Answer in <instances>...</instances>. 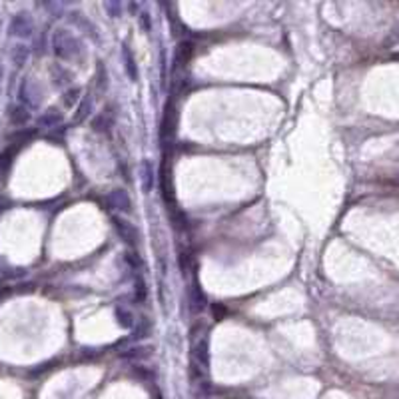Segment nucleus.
<instances>
[{
  "instance_id": "obj_4",
  "label": "nucleus",
  "mask_w": 399,
  "mask_h": 399,
  "mask_svg": "<svg viewBox=\"0 0 399 399\" xmlns=\"http://www.w3.org/2000/svg\"><path fill=\"white\" fill-rule=\"evenodd\" d=\"M112 224H114L116 231H118V235L122 237V242L124 244H128V246H138L140 244V229L136 228L134 224H130L128 220H124V218H112Z\"/></svg>"
},
{
  "instance_id": "obj_20",
  "label": "nucleus",
  "mask_w": 399,
  "mask_h": 399,
  "mask_svg": "<svg viewBox=\"0 0 399 399\" xmlns=\"http://www.w3.org/2000/svg\"><path fill=\"white\" fill-rule=\"evenodd\" d=\"M92 128L96 130V132H106L108 128H110V122L106 120V114H100L94 118V122H92Z\"/></svg>"
},
{
  "instance_id": "obj_9",
  "label": "nucleus",
  "mask_w": 399,
  "mask_h": 399,
  "mask_svg": "<svg viewBox=\"0 0 399 399\" xmlns=\"http://www.w3.org/2000/svg\"><path fill=\"white\" fill-rule=\"evenodd\" d=\"M176 126H178V112L174 110V106H166V112H164V118H162V140H168L174 136L176 132Z\"/></svg>"
},
{
  "instance_id": "obj_8",
  "label": "nucleus",
  "mask_w": 399,
  "mask_h": 399,
  "mask_svg": "<svg viewBox=\"0 0 399 399\" xmlns=\"http://www.w3.org/2000/svg\"><path fill=\"white\" fill-rule=\"evenodd\" d=\"M160 188H162V198L166 202V206L170 208V204L174 206V188H172V172H168V164L162 166L160 170Z\"/></svg>"
},
{
  "instance_id": "obj_22",
  "label": "nucleus",
  "mask_w": 399,
  "mask_h": 399,
  "mask_svg": "<svg viewBox=\"0 0 399 399\" xmlns=\"http://www.w3.org/2000/svg\"><path fill=\"white\" fill-rule=\"evenodd\" d=\"M124 260H126V262H128V264H130V266L134 268V270H138V266H142L140 258H136L134 254H126V256H124Z\"/></svg>"
},
{
  "instance_id": "obj_2",
  "label": "nucleus",
  "mask_w": 399,
  "mask_h": 399,
  "mask_svg": "<svg viewBox=\"0 0 399 399\" xmlns=\"http://www.w3.org/2000/svg\"><path fill=\"white\" fill-rule=\"evenodd\" d=\"M52 44H54V52H56V56L66 58V60L76 56L74 46H80V44H78V40H76L72 34H68V30H56V32H54V36H52Z\"/></svg>"
},
{
  "instance_id": "obj_7",
  "label": "nucleus",
  "mask_w": 399,
  "mask_h": 399,
  "mask_svg": "<svg viewBox=\"0 0 399 399\" xmlns=\"http://www.w3.org/2000/svg\"><path fill=\"white\" fill-rule=\"evenodd\" d=\"M192 56V44L190 42H180L174 50V60H172V70L178 72L180 68H184Z\"/></svg>"
},
{
  "instance_id": "obj_6",
  "label": "nucleus",
  "mask_w": 399,
  "mask_h": 399,
  "mask_svg": "<svg viewBox=\"0 0 399 399\" xmlns=\"http://www.w3.org/2000/svg\"><path fill=\"white\" fill-rule=\"evenodd\" d=\"M20 100L28 106V108H34V106H38V92H36V86H34V82L30 80V78H24L22 80V84H20Z\"/></svg>"
},
{
  "instance_id": "obj_17",
  "label": "nucleus",
  "mask_w": 399,
  "mask_h": 399,
  "mask_svg": "<svg viewBox=\"0 0 399 399\" xmlns=\"http://www.w3.org/2000/svg\"><path fill=\"white\" fill-rule=\"evenodd\" d=\"M134 299H136V303H144L148 299V287H146V282L142 276L136 280V285H134Z\"/></svg>"
},
{
  "instance_id": "obj_3",
  "label": "nucleus",
  "mask_w": 399,
  "mask_h": 399,
  "mask_svg": "<svg viewBox=\"0 0 399 399\" xmlns=\"http://www.w3.org/2000/svg\"><path fill=\"white\" fill-rule=\"evenodd\" d=\"M8 32L12 36H18V38H26L34 32V20L30 18V14L26 12H20L16 14L12 20H10V26H8Z\"/></svg>"
},
{
  "instance_id": "obj_16",
  "label": "nucleus",
  "mask_w": 399,
  "mask_h": 399,
  "mask_svg": "<svg viewBox=\"0 0 399 399\" xmlns=\"http://www.w3.org/2000/svg\"><path fill=\"white\" fill-rule=\"evenodd\" d=\"M148 355H152V347H146V345L132 347V349H128V351L122 353V357H126V359H144Z\"/></svg>"
},
{
  "instance_id": "obj_12",
  "label": "nucleus",
  "mask_w": 399,
  "mask_h": 399,
  "mask_svg": "<svg viewBox=\"0 0 399 399\" xmlns=\"http://www.w3.org/2000/svg\"><path fill=\"white\" fill-rule=\"evenodd\" d=\"M122 60H124V68H126V72H128L130 80H132V82H136V80H138V64H136L134 54L130 52V48H128L126 44L122 46Z\"/></svg>"
},
{
  "instance_id": "obj_21",
  "label": "nucleus",
  "mask_w": 399,
  "mask_h": 399,
  "mask_svg": "<svg viewBox=\"0 0 399 399\" xmlns=\"http://www.w3.org/2000/svg\"><path fill=\"white\" fill-rule=\"evenodd\" d=\"M80 88H70L66 94H64V104L68 106V108H72L74 106V102H78V96H80Z\"/></svg>"
},
{
  "instance_id": "obj_15",
  "label": "nucleus",
  "mask_w": 399,
  "mask_h": 399,
  "mask_svg": "<svg viewBox=\"0 0 399 399\" xmlns=\"http://www.w3.org/2000/svg\"><path fill=\"white\" fill-rule=\"evenodd\" d=\"M60 122H62V114H58L56 110H48L38 118V126H42V128H54Z\"/></svg>"
},
{
  "instance_id": "obj_1",
  "label": "nucleus",
  "mask_w": 399,
  "mask_h": 399,
  "mask_svg": "<svg viewBox=\"0 0 399 399\" xmlns=\"http://www.w3.org/2000/svg\"><path fill=\"white\" fill-rule=\"evenodd\" d=\"M190 357H192V365L202 373H208L210 371V347H208V338L206 336H200V338H194L192 340V351H190Z\"/></svg>"
},
{
  "instance_id": "obj_18",
  "label": "nucleus",
  "mask_w": 399,
  "mask_h": 399,
  "mask_svg": "<svg viewBox=\"0 0 399 399\" xmlns=\"http://www.w3.org/2000/svg\"><path fill=\"white\" fill-rule=\"evenodd\" d=\"M26 60H28V48H26V46L18 44V46L12 48V62H14L16 66H24Z\"/></svg>"
},
{
  "instance_id": "obj_19",
  "label": "nucleus",
  "mask_w": 399,
  "mask_h": 399,
  "mask_svg": "<svg viewBox=\"0 0 399 399\" xmlns=\"http://www.w3.org/2000/svg\"><path fill=\"white\" fill-rule=\"evenodd\" d=\"M88 110H92V98H84V100H82V104L78 106V114L74 118V122H82L86 116L90 114Z\"/></svg>"
},
{
  "instance_id": "obj_14",
  "label": "nucleus",
  "mask_w": 399,
  "mask_h": 399,
  "mask_svg": "<svg viewBox=\"0 0 399 399\" xmlns=\"http://www.w3.org/2000/svg\"><path fill=\"white\" fill-rule=\"evenodd\" d=\"M114 313H116V320H118V326H122V328H132L136 324L134 313L128 307H124V305H116Z\"/></svg>"
},
{
  "instance_id": "obj_11",
  "label": "nucleus",
  "mask_w": 399,
  "mask_h": 399,
  "mask_svg": "<svg viewBox=\"0 0 399 399\" xmlns=\"http://www.w3.org/2000/svg\"><path fill=\"white\" fill-rule=\"evenodd\" d=\"M8 120H10V124H14V126H24V124L30 120L28 108H26V106H20V104L10 106V108H8Z\"/></svg>"
},
{
  "instance_id": "obj_5",
  "label": "nucleus",
  "mask_w": 399,
  "mask_h": 399,
  "mask_svg": "<svg viewBox=\"0 0 399 399\" xmlns=\"http://www.w3.org/2000/svg\"><path fill=\"white\" fill-rule=\"evenodd\" d=\"M108 204L114 208V210H120V212H124V214H128L130 210H132V200H130V196H128V192L126 190H112L110 194H108Z\"/></svg>"
},
{
  "instance_id": "obj_23",
  "label": "nucleus",
  "mask_w": 399,
  "mask_h": 399,
  "mask_svg": "<svg viewBox=\"0 0 399 399\" xmlns=\"http://www.w3.org/2000/svg\"><path fill=\"white\" fill-rule=\"evenodd\" d=\"M104 8L112 12V18H118V16H120V10H122V8H120V4H112V2H106V4H104Z\"/></svg>"
},
{
  "instance_id": "obj_13",
  "label": "nucleus",
  "mask_w": 399,
  "mask_h": 399,
  "mask_svg": "<svg viewBox=\"0 0 399 399\" xmlns=\"http://www.w3.org/2000/svg\"><path fill=\"white\" fill-rule=\"evenodd\" d=\"M154 180H156V176H154V166H152V162H144L142 164V188H144V192L146 194H150L152 192V188H154Z\"/></svg>"
},
{
  "instance_id": "obj_10",
  "label": "nucleus",
  "mask_w": 399,
  "mask_h": 399,
  "mask_svg": "<svg viewBox=\"0 0 399 399\" xmlns=\"http://www.w3.org/2000/svg\"><path fill=\"white\" fill-rule=\"evenodd\" d=\"M188 295H190V309L194 313H200L206 307V295H204L202 287L198 284H194L192 287H188Z\"/></svg>"
}]
</instances>
